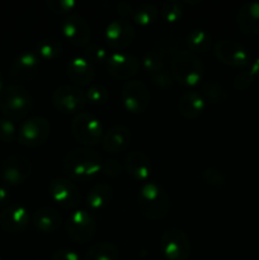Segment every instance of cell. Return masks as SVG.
Listing matches in <instances>:
<instances>
[{
    "label": "cell",
    "instance_id": "obj_45",
    "mask_svg": "<svg viewBox=\"0 0 259 260\" xmlns=\"http://www.w3.org/2000/svg\"><path fill=\"white\" fill-rule=\"evenodd\" d=\"M0 93H3V75L0 73Z\"/></svg>",
    "mask_w": 259,
    "mask_h": 260
},
{
    "label": "cell",
    "instance_id": "obj_36",
    "mask_svg": "<svg viewBox=\"0 0 259 260\" xmlns=\"http://www.w3.org/2000/svg\"><path fill=\"white\" fill-rule=\"evenodd\" d=\"M46 5L56 14H66L76 7L75 0H47Z\"/></svg>",
    "mask_w": 259,
    "mask_h": 260
},
{
    "label": "cell",
    "instance_id": "obj_44",
    "mask_svg": "<svg viewBox=\"0 0 259 260\" xmlns=\"http://www.w3.org/2000/svg\"><path fill=\"white\" fill-rule=\"evenodd\" d=\"M250 70L253 71L254 75H255V76H259V57L256 58L255 61H254L253 65H251V68H250Z\"/></svg>",
    "mask_w": 259,
    "mask_h": 260
},
{
    "label": "cell",
    "instance_id": "obj_23",
    "mask_svg": "<svg viewBox=\"0 0 259 260\" xmlns=\"http://www.w3.org/2000/svg\"><path fill=\"white\" fill-rule=\"evenodd\" d=\"M33 225L41 233L50 234L57 230L62 222V217L57 210L52 207H41L40 210L33 213Z\"/></svg>",
    "mask_w": 259,
    "mask_h": 260
},
{
    "label": "cell",
    "instance_id": "obj_40",
    "mask_svg": "<svg viewBox=\"0 0 259 260\" xmlns=\"http://www.w3.org/2000/svg\"><path fill=\"white\" fill-rule=\"evenodd\" d=\"M101 172L104 173L107 177L116 178L121 174V164L114 159H107L102 162Z\"/></svg>",
    "mask_w": 259,
    "mask_h": 260
},
{
    "label": "cell",
    "instance_id": "obj_19",
    "mask_svg": "<svg viewBox=\"0 0 259 260\" xmlns=\"http://www.w3.org/2000/svg\"><path fill=\"white\" fill-rule=\"evenodd\" d=\"M131 139L132 135L130 128L122 124H116L103 134L102 146L109 154H118L130 146Z\"/></svg>",
    "mask_w": 259,
    "mask_h": 260
},
{
    "label": "cell",
    "instance_id": "obj_7",
    "mask_svg": "<svg viewBox=\"0 0 259 260\" xmlns=\"http://www.w3.org/2000/svg\"><path fill=\"white\" fill-rule=\"evenodd\" d=\"M51 124L45 117L35 116L25 119L18 129V141L22 145L36 147L46 142L50 136Z\"/></svg>",
    "mask_w": 259,
    "mask_h": 260
},
{
    "label": "cell",
    "instance_id": "obj_18",
    "mask_svg": "<svg viewBox=\"0 0 259 260\" xmlns=\"http://www.w3.org/2000/svg\"><path fill=\"white\" fill-rule=\"evenodd\" d=\"M40 60L36 51H23L13 61L10 76L17 81L29 80L37 74Z\"/></svg>",
    "mask_w": 259,
    "mask_h": 260
},
{
    "label": "cell",
    "instance_id": "obj_12",
    "mask_svg": "<svg viewBox=\"0 0 259 260\" xmlns=\"http://www.w3.org/2000/svg\"><path fill=\"white\" fill-rule=\"evenodd\" d=\"M135 38L134 24L128 19L118 18L108 23L104 29V40L114 50H123Z\"/></svg>",
    "mask_w": 259,
    "mask_h": 260
},
{
    "label": "cell",
    "instance_id": "obj_3",
    "mask_svg": "<svg viewBox=\"0 0 259 260\" xmlns=\"http://www.w3.org/2000/svg\"><path fill=\"white\" fill-rule=\"evenodd\" d=\"M32 104V95L24 86L10 85L3 90L0 98V111L7 119L18 121L29 113Z\"/></svg>",
    "mask_w": 259,
    "mask_h": 260
},
{
    "label": "cell",
    "instance_id": "obj_31",
    "mask_svg": "<svg viewBox=\"0 0 259 260\" xmlns=\"http://www.w3.org/2000/svg\"><path fill=\"white\" fill-rule=\"evenodd\" d=\"M161 15L167 22H178L183 15V3L178 0H167L163 3Z\"/></svg>",
    "mask_w": 259,
    "mask_h": 260
},
{
    "label": "cell",
    "instance_id": "obj_22",
    "mask_svg": "<svg viewBox=\"0 0 259 260\" xmlns=\"http://www.w3.org/2000/svg\"><path fill=\"white\" fill-rule=\"evenodd\" d=\"M124 168L134 179L145 182L151 172V162H150L149 156L144 152L132 151L126 156Z\"/></svg>",
    "mask_w": 259,
    "mask_h": 260
},
{
    "label": "cell",
    "instance_id": "obj_33",
    "mask_svg": "<svg viewBox=\"0 0 259 260\" xmlns=\"http://www.w3.org/2000/svg\"><path fill=\"white\" fill-rule=\"evenodd\" d=\"M141 62L145 70H146L147 73H150V75L164 69V61H163L161 55L155 52V51H147V52L142 56Z\"/></svg>",
    "mask_w": 259,
    "mask_h": 260
},
{
    "label": "cell",
    "instance_id": "obj_42",
    "mask_svg": "<svg viewBox=\"0 0 259 260\" xmlns=\"http://www.w3.org/2000/svg\"><path fill=\"white\" fill-rule=\"evenodd\" d=\"M134 5L128 2H119L117 5V10H118V14L121 15V18L127 19L128 17H132L134 14Z\"/></svg>",
    "mask_w": 259,
    "mask_h": 260
},
{
    "label": "cell",
    "instance_id": "obj_14",
    "mask_svg": "<svg viewBox=\"0 0 259 260\" xmlns=\"http://www.w3.org/2000/svg\"><path fill=\"white\" fill-rule=\"evenodd\" d=\"M52 101L58 111L70 114L84 106L86 101L85 91L79 86L62 85L56 89L52 95Z\"/></svg>",
    "mask_w": 259,
    "mask_h": 260
},
{
    "label": "cell",
    "instance_id": "obj_38",
    "mask_svg": "<svg viewBox=\"0 0 259 260\" xmlns=\"http://www.w3.org/2000/svg\"><path fill=\"white\" fill-rule=\"evenodd\" d=\"M254 79H255V75L251 70L241 71L234 78V88L238 89V90H244L253 84Z\"/></svg>",
    "mask_w": 259,
    "mask_h": 260
},
{
    "label": "cell",
    "instance_id": "obj_24",
    "mask_svg": "<svg viewBox=\"0 0 259 260\" xmlns=\"http://www.w3.org/2000/svg\"><path fill=\"white\" fill-rule=\"evenodd\" d=\"M205 98L201 93L195 90L185 91L179 98L178 108L183 117L193 119L202 113V111L205 109Z\"/></svg>",
    "mask_w": 259,
    "mask_h": 260
},
{
    "label": "cell",
    "instance_id": "obj_43",
    "mask_svg": "<svg viewBox=\"0 0 259 260\" xmlns=\"http://www.w3.org/2000/svg\"><path fill=\"white\" fill-rule=\"evenodd\" d=\"M9 200V192L7 188L0 187V206H4Z\"/></svg>",
    "mask_w": 259,
    "mask_h": 260
},
{
    "label": "cell",
    "instance_id": "obj_11",
    "mask_svg": "<svg viewBox=\"0 0 259 260\" xmlns=\"http://www.w3.org/2000/svg\"><path fill=\"white\" fill-rule=\"evenodd\" d=\"M121 96L124 108L131 113H142L150 103L149 89L140 80H130L124 83Z\"/></svg>",
    "mask_w": 259,
    "mask_h": 260
},
{
    "label": "cell",
    "instance_id": "obj_21",
    "mask_svg": "<svg viewBox=\"0 0 259 260\" xmlns=\"http://www.w3.org/2000/svg\"><path fill=\"white\" fill-rule=\"evenodd\" d=\"M66 73L71 81L78 85H89L95 78L93 63L89 62L84 56H74L66 65Z\"/></svg>",
    "mask_w": 259,
    "mask_h": 260
},
{
    "label": "cell",
    "instance_id": "obj_10",
    "mask_svg": "<svg viewBox=\"0 0 259 260\" xmlns=\"http://www.w3.org/2000/svg\"><path fill=\"white\" fill-rule=\"evenodd\" d=\"M215 55L221 62L234 68H244L250 62V55L241 43L222 38L215 43Z\"/></svg>",
    "mask_w": 259,
    "mask_h": 260
},
{
    "label": "cell",
    "instance_id": "obj_9",
    "mask_svg": "<svg viewBox=\"0 0 259 260\" xmlns=\"http://www.w3.org/2000/svg\"><path fill=\"white\" fill-rule=\"evenodd\" d=\"M95 218L85 210H76L69 216L66 231L69 238L75 243H86L95 233Z\"/></svg>",
    "mask_w": 259,
    "mask_h": 260
},
{
    "label": "cell",
    "instance_id": "obj_20",
    "mask_svg": "<svg viewBox=\"0 0 259 260\" xmlns=\"http://www.w3.org/2000/svg\"><path fill=\"white\" fill-rule=\"evenodd\" d=\"M236 23L244 35H259V2L244 3L238 10Z\"/></svg>",
    "mask_w": 259,
    "mask_h": 260
},
{
    "label": "cell",
    "instance_id": "obj_30",
    "mask_svg": "<svg viewBox=\"0 0 259 260\" xmlns=\"http://www.w3.org/2000/svg\"><path fill=\"white\" fill-rule=\"evenodd\" d=\"M202 89L205 96L211 103H222L228 98L226 89L223 88V85H221L220 83H216V81H207V83L203 84Z\"/></svg>",
    "mask_w": 259,
    "mask_h": 260
},
{
    "label": "cell",
    "instance_id": "obj_29",
    "mask_svg": "<svg viewBox=\"0 0 259 260\" xmlns=\"http://www.w3.org/2000/svg\"><path fill=\"white\" fill-rule=\"evenodd\" d=\"M37 55L43 60H56L62 52V45L55 38H45L37 43Z\"/></svg>",
    "mask_w": 259,
    "mask_h": 260
},
{
    "label": "cell",
    "instance_id": "obj_4",
    "mask_svg": "<svg viewBox=\"0 0 259 260\" xmlns=\"http://www.w3.org/2000/svg\"><path fill=\"white\" fill-rule=\"evenodd\" d=\"M172 75L185 86H195L203 76V63L192 51H179L172 61Z\"/></svg>",
    "mask_w": 259,
    "mask_h": 260
},
{
    "label": "cell",
    "instance_id": "obj_13",
    "mask_svg": "<svg viewBox=\"0 0 259 260\" xmlns=\"http://www.w3.org/2000/svg\"><path fill=\"white\" fill-rule=\"evenodd\" d=\"M51 198L66 208H75L80 203V192L78 187L68 178H53L48 184Z\"/></svg>",
    "mask_w": 259,
    "mask_h": 260
},
{
    "label": "cell",
    "instance_id": "obj_1",
    "mask_svg": "<svg viewBox=\"0 0 259 260\" xmlns=\"http://www.w3.org/2000/svg\"><path fill=\"white\" fill-rule=\"evenodd\" d=\"M101 155L88 147H78L68 152L63 159V170L74 180L85 182L95 177L102 168Z\"/></svg>",
    "mask_w": 259,
    "mask_h": 260
},
{
    "label": "cell",
    "instance_id": "obj_2",
    "mask_svg": "<svg viewBox=\"0 0 259 260\" xmlns=\"http://www.w3.org/2000/svg\"><path fill=\"white\" fill-rule=\"evenodd\" d=\"M139 207L149 220H163L170 210V198L164 188L155 182H146L139 190Z\"/></svg>",
    "mask_w": 259,
    "mask_h": 260
},
{
    "label": "cell",
    "instance_id": "obj_5",
    "mask_svg": "<svg viewBox=\"0 0 259 260\" xmlns=\"http://www.w3.org/2000/svg\"><path fill=\"white\" fill-rule=\"evenodd\" d=\"M71 132L80 144L86 146H94L102 141L103 127L101 119L89 112H80L71 122Z\"/></svg>",
    "mask_w": 259,
    "mask_h": 260
},
{
    "label": "cell",
    "instance_id": "obj_27",
    "mask_svg": "<svg viewBox=\"0 0 259 260\" xmlns=\"http://www.w3.org/2000/svg\"><path fill=\"white\" fill-rule=\"evenodd\" d=\"M119 250L114 244L101 243L91 246L84 260H118Z\"/></svg>",
    "mask_w": 259,
    "mask_h": 260
},
{
    "label": "cell",
    "instance_id": "obj_32",
    "mask_svg": "<svg viewBox=\"0 0 259 260\" xmlns=\"http://www.w3.org/2000/svg\"><path fill=\"white\" fill-rule=\"evenodd\" d=\"M109 53L107 52L106 48L99 43H88L84 50V57L90 63L106 62Z\"/></svg>",
    "mask_w": 259,
    "mask_h": 260
},
{
    "label": "cell",
    "instance_id": "obj_15",
    "mask_svg": "<svg viewBox=\"0 0 259 260\" xmlns=\"http://www.w3.org/2000/svg\"><path fill=\"white\" fill-rule=\"evenodd\" d=\"M139 60L134 55L122 51L112 52L106 61L108 73L119 80H127L132 78L139 70Z\"/></svg>",
    "mask_w": 259,
    "mask_h": 260
},
{
    "label": "cell",
    "instance_id": "obj_6",
    "mask_svg": "<svg viewBox=\"0 0 259 260\" xmlns=\"http://www.w3.org/2000/svg\"><path fill=\"white\" fill-rule=\"evenodd\" d=\"M160 249L168 260H187L190 254L189 238L182 229H167L161 235Z\"/></svg>",
    "mask_w": 259,
    "mask_h": 260
},
{
    "label": "cell",
    "instance_id": "obj_28",
    "mask_svg": "<svg viewBox=\"0 0 259 260\" xmlns=\"http://www.w3.org/2000/svg\"><path fill=\"white\" fill-rule=\"evenodd\" d=\"M157 15H159V10L156 5L152 3H141L134 9L132 19L140 25H149L156 20Z\"/></svg>",
    "mask_w": 259,
    "mask_h": 260
},
{
    "label": "cell",
    "instance_id": "obj_37",
    "mask_svg": "<svg viewBox=\"0 0 259 260\" xmlns=\"http://www.w3.org/2000/svg\"><path fill=\"white\" fill-rule=\"evenodd\" d=\"M17 135V127L13 123V121L7 118L0 119V141L12 142Z\"/></svg>",
    "mask_w": 259,
    "mask_h": 260
},
{
    "label": "cell",
    "instance_id": "obj_25",
    "mask_svg": "<svg viewBox=\"0 0 259 260\" xmlns=\"http://www.w3.org/2000/svg\"><path fill=\"white\" fill-rule=\"evenodd\" d=\"M113 198V189L107 183H98L88 193L86 202L91 210H102L111 203Z\"/></svg>",
    "mask_w": 259,
    "mask_h": 260
},
{
    "label": "cell",
    "instance_id": "obj_35",
    "mask_svg": "<svg viewBox=\"0 0 259 260\" xmlns=\"http://www.w3.org/2000/svg\"><path fill=\"white\" fill-rule=\"evenodd\" d=\"M203 180H205L206 184L208 185H212V187H220L225 183L226 177L223 174L222 170L217 169L215 167H210L207 169L203 170V174H202Z\"/></svg>",
    "mask_w": 259,
    "mask_h": 260
},
{
    "label": "cell",
    "instance_id": "obj_46",
    "mask_svg": "<svg viewBox=\"0 0 259 260\" xmlns=\"http://www.w3.org/2000/svg\"><path fill=\"white\" fill-rule=\"evenodd\" d=\"M0 260H3V259H2V258H0Z\"/></svg>",
    "mask_w": 259,
    "mask_h": 260
},
{
    "label": "cell",
    "instance_id": "obj_34",
    "mask_svg": "<svg viewBox=\"0 0 259 260\" xmlns=\"http://www.w3.org/2000/svg\"><path fill=\"white\" fill-rule=\"evenodd\" d=\"M85 98L91 104H104L109 99V91L106 86L95 84L89 86L88 90L85 91Z\"/></svg>",
    "mask_w": 259,
    "mask_h": 260
},
{
    "label": "cell",
    "instance_id": "obj_16",
    "mask_svg": "<svg viewBox=\"0 0 259 260\" xmlns=\"http://www.w3.org/2000/svg\"><path fill=\"white\" fill-rule=\"evenodd\" d=\"M63 36L75 46H86L90 41V27L83 15L69 14L61 24Z\"/></svg>",
    "mask_w": 259,
    "mask_h": 260
},
{
    "label": "cell",
    "instance_id": "obj_8",
    "mask_svg": "<svg viewBox=\"0 0 259 260\" xmlns=\"http://www.w3.org/2000/svg\"><path fill=\"white\" fill-rule=\"evenodd\" d=\"M32 160L22 154L7 157L0 167V177L10 185L23 184L32 173Z\"/></svg>",
    "mask_w": 259,
    "mask_h": 260
},
{
    "label": "cell",
    "instance_id": "obj_39",
    "mask_svg": "<svg viewBox=\"0 0 259 260\" xmlns=\"http://www.w3.org/2000/svg\"><path fill=\"white\" fill-rule=\"evenodd\" d=\"M151 79H152V83L161 89H168L173 85L172 75H170L167 70H164V69L157 71V73L151 74Z\"/></svg>",
    "mask_w": 259,
    "mask_h": 260
},
{
    "label": "cell",
    "instance_id": "obj_41",
    "mask_svg": "<svg viewBox=\"0 0 259 260\" xmlns=\"http://www.w3.org/2000/svg\"><path fill=\"white\" fill-rule=\"evenodd\" d=\"M51 260H80V256L76 251L71 250V249L61 248L53 251Z\"/></svg>",
    "mask_w": 259,
    "mask_h": 260
},
{
    "label": "cell",
    "instance_id": "obj_17",
    "mask_svg": "<svg viewBox=\"0 0 259 260\" xmlns=\"http://www.w3.org/2000/svg\"><path fill=\"white\" fill-rule=\"evenodd\" d=\"M30 220L29 212L22 205H9L0 212V226L7 233H20L28 226Z\"/></svg>",
    "mask_w": 259,
    "mask_h": 260
},
{
    "label": "cell",
    "instance_id": "obj_26",
    "mask_svg": "<svg viewBox=\"0 0 259 260\" xmlns=\"http://www.w3.org/2000/svg\"><path fill=\"white\" fill-rule=\"evenodd\" d=\"M212 36L202 28H196L187 35V45L195 52H206L211 47Z\"/></svg>",
    "mask_w": 259,
    "mask_h": 260
}]
</instances>
